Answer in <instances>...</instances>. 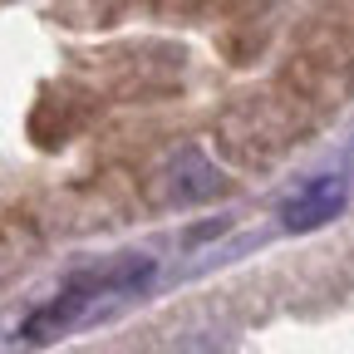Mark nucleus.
<instances>
[{
    "label": "nucleus",
    "instance_id": "1",
    "mask_svg": "<svg viewBox=\"0 0 354 354\" xmlns=\"http://www.w3.org/2000/svg\"><path fill=\"white\" fill-rule=\"evenodd\" d=\"M344 202V187L335 183V177H320V183H310L295 202H286V227L290 232H305V227H320V221H330Z\"/></svg>",
    "mask_w": 354,
    "mask_h": 354
}]
</instances>
